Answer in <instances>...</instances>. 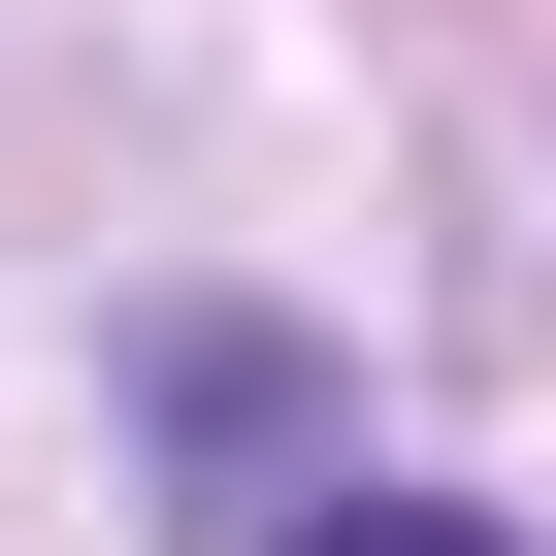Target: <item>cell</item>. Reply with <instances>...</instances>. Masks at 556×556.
<instances>
[{
  "instance_id": "6da1fadb",
  "label": "cell",
  "mask_w": 556,
  "mask_h": 556,
  "mask_svg": "<svg viewBox=\"0 0 556 556\" xmlns=\"http://www.w3.org/2000/svg\"><path fill=\"white\" fill-rule=\"evenodd\" d=\"M295 556H491V523H458V491H328Z\"/></svg>"
}]
</instances>
